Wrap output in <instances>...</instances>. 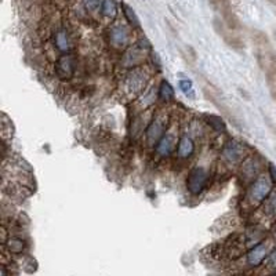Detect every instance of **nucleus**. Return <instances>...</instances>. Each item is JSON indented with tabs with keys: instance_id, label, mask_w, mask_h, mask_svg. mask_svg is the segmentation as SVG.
<instances>
[{
	"instance_id": "nucleus-3",
	"label": "nucleus",
	"mask_w": 276,
	"mask_h": 276,
	"mask_svg": "<svg viewBox=\"0 0 276 276\" xmlns=\"http://www.w3.org/2000/svg\"><path fill=\"white\" fill-rule=\"evenodd\" d=\"M272 190V181L265 176H258L248 186L246 192V202L250 206H258L266 199Z\"/></svg>"
},
{
	"instance_id": "nucleus-23",
	"label": "nucleus",
	"mask_w": 276,
	"mask_h": 276,
	"mask_svg": "<svg viewBox=\"0 0 276 276\" xmlns=\"http://www.w3.org/2000/svg\"><path fill=\"white\" fill-rule=\"evenodd\" d=\"M101 2L102 0H83V6L88 12H94L101 7Z\"/></svg>"
},
{
	"instance_id": "nucleus-14",
	"label": "nucleus",
	"mask_w": 276,
	"mask_h": 276,
	"mask_svg": "<svg viewBox=\"0 0 276 276\" xmlns=\"http://www.w3.org/2000/svg\"><path fill=\"white\" fill-rule=\"evenodd\" d=\"M266 238V230L260 226V225H253L246 230L244 236H243V246L244 248H253L256 244H258L260 242H262Z\"/></svg>"
},
{
	"instance_id": "nucleus-12",
	"label": "nucleus",
	"mask_w": 276,
	"mask_h": 276,
	"mask_svg": "<svg viewBox=\"0 0 276 276\" xmlns=\"http://www.w3.org/2000/svg\"><path fill=\"white\" fill-rule=\"evenodd\" d=\"M270 244L268 240L260 242L258 244H256L253 248H250V250L248 252V256H246V261H248V266H258L262 261H264L268 254H270Z\"/></svg>"
},
{
	"instance_id": "nucleus-16",
	"label": "nucleus",
	"mask_w": 276,
	"mask_h": 276,
	"mask_svg": "<svg viewBox=\"0 0 276 276\" xmlns=\"http://www.w3.org/2000/svg\"><path fill=\"white\" fill-rule=\"evenodd\" d=\"M4 248L10 254L20 256L25 252L26 248V242L20 236H8L4 242Z\"/></svg>"
},
{
	"instance_id": "nucleus-13",
	"label": "nucleus",
	"mask_w": 276,
	"mask_h": 276,
	"mask_svg": "<svg viewBox=\"0 0 276 276\" xmlns=\"http://www.w3.org/2000/svg\"><path fill=\"white\" fill-rule=\"evenodd\" d=\"M54 46L61 54L72 52L74 46H75V42H74V36H72L69 29L62 26V28L56 30V34H54Z\"/></svg>"
},
{
	"instance_id": "nucleus-9",
	"label": "nucleus",
	"mask_w": 276,
	"mask_h": 276,
	"mask_svg": "<svg viewBox=\"0 0 276 276\" xmlns=\"http://www.w3.org/2000/svg\"><path fill=\"white\" fill-rule=\"evenodd\" d=\"M262 159L258 155L248 156L240 164V177L246 182H253L254 180L260 176V172H262Z\"/></svg>"
},
{
	"instance_id": "nucleus-25",
	"label": "nucleus",
	"mask_w": 276,
	"mask_h": 276,
	"mask_svg": "<svg viewBox=\"0 0 276 276\" xmlns=\"http://www.w3.org/2000/svg\"><path fill=\"white\" fill-rule=\"evenodd\" d=\"M268 172H270V181H272L274 184H276V164L270 163V166H268Z\"/></svg>"
},
{
	"instance_id": "nucleus-19",
	"label": "nucleus",
	"mask_w": 276,
	"mask_h": 276,
	"mask_svg": "<svg viewBox=\"0 0 276 276\" xmlns=\"http://www.w3.org/2000/svg\"><path fill=\"white\" fill-rule=\"evenodd\" d=\"M174 88L167 80H162L160 86H159V98H160L163 102H172L174 100Z\"/></svg>"
},
{
	"instance_id": "nucleus-4",
	"label": "nucleus",
	"mask_w": 276,
	"mask_h": 276,
	"mask_svg": "<svg viewBox=\"0 0 276 276\" xmlns=\"http://www.w3.org/2000/svg\"><path fill=\"white\" fill-rule=\"evenodd\" d=\"M170 120V116L166 110L158 112L145 128V140L150 146H155L156 142L162 138V136L167 132V124Z\"/></svg>"
},
{
	"instance_id": "nucleus-28",
	"label": "nucleus",
	"mask_w": 276,
	"mask_h": 276,
	"mask_svg": "<svg viewBox=\"0 0 276 276\" xmlns=\"http://www.w3.org/2000/svg\"><path fill=\"white\" fill-rule=\"evenodd\" d=\"M275 236H276V230H275Z\"/></svg>"
},
{
	"instance_id": "nucleus-8",
	"label": "nucleus",
	"mask_w": 276,
	"mask_h": 276,
	"mask_svg": "<svg viewBox=\"0 0 276 276\" xmlns=\"http://www.w3.org/2000/svg\"><path fill=\"white\" fill-rule=\"evenodd\" d=\"M248 156V148L242 142L230 140L221 150V158L226 164H239Z\"/></svg>"
},
{
	"instance_id": "nucleus-10",
	"label": "nucleus",
	"mask_w": 276,
	"mask_h": 276,
	"mask_svg": "<svg viewBox=\"0 0 276 276\" xmlns=\"http://www.w3.org/2000/svg\"><path fill=\"white\" fill-rule=\"evenodd\" d=\"M178 140H177L176 128L167 130V132H164L163 136H162L160 140L156 142V145H155L156 155L160 156V158H168V156L172 155L174 150H177Z\"/></svg>"
},
{
	"instance_id": "nucleus-22",
	"label": "nucleus",
	"mask_w": 276,
	"mask_h": 276,
	"mask_svg": "<svg viewBox=\"0 0 276 276\" xmlns=\"http://www.w3.org/2000/svg\"><path fill=\"white\" fill-rule=\"evenodd\" d=\"M178 87L181 92H184L186 97H190L192 100L195 98V92H194V83L190 79H182L178 82Z\"/></svg>"
},
{
	"instance_id": "nucleus-26",
	"label": "nucleus",
	"mask_w": 276,
	"mask_h": 276,
	"mask_svg": "<svg viewBox=\"0 0 276 276\" xmlns=\"http://www.w3.org/2000/svg\"><path fill=\"white\" fill-rule=\"evenodd\" d=\"M265 122H266V124L270 126V128L272 130V132H274V136L276 137V126L275 124H272V122H270V119H265Z\"/></svg>"
},
{
	"instance_id": "nucleus-2",
	"label": "nucleus",
	"mask_w": 276,
	"mask_h": 276,
	"mask_svg": "<svg viewBox=\"0 0 276 276\" xmlns=\"http://www.w3.org/2000/svg\"><path fill=\"white\" fill-rule=\"evenodd\" d=\"M150 52V43L146 39H141L137 43L127 48L123 57H122V65L124 68H136L141 66L148 57Z\"/></svg>"
},
{
	"instance_id": "nucleus-6",
	"label": "nucleus",
	"mask_w": 276,
	"mask_h": 276,
	"mask_svg": "<svg viewBox=\"0 0 276 276\" xmlns=\"http://www.w3.org/2000/svg\"><path fill=\"white\" fill-rule=\"evenodd\" d=\"M214 30L217 32L220 38L224 40V43L228 47H230L235 52H244V42L239 34H236V30H232L224 24V21H221L218 18H214L213 22Z\"/></svg>"
},
{
	"instance_id": "nucleus-17",
	"label": "nucleus",
	"mask_w": 276,
	"mask_h": 276,
	"mask_svg": "<svg viewBox=\"0 0 276 276\" xmlns=\"http://www.w3.org/2000/svg\"><path fill=\"white\" fill-rule=\"evenodd\" d=\"M262 212L268 217H272V218L276 217V190H270V195L262 202Z\"/></svg>"
},
{
	"instance_id": "nucleus-1",
	"label": "nucleus",
	"mask_w": 276,
	"mask_h": 276,
	"mask_svg": "<svg viewBox=\"0 0 276 276\" xmlns=\"http://www.w3.org/2000/svg\"><path fill=\"white\" fill-rule=\"evenodd\" d=\"M150 79V70L146 68H142V66L132 68V70H128L122 79V97L126 98L127 101H132L136 97H138L145 90Z\"/></svg>"
},
{
	"instance_id": "nucleus-20",
	"label": "nucleus",
	"mask_w": 276,
	"mask_h": 276,
	"mask_svg": "<svg viewBox=\"0 0 276 276\" xmlns=\"http://www.w3.org/2000/svg\"><path fill=\"white\" fill-rule=\"evenodd\" d=\"M122 10H123V14H124V17H126L127 22H128L130 26H132V28H140L141 26L140 18L136 14V12L132 10V7H130L126 3H122Z\"/></svg>"
},
{
	"instance_id": "nucleus-21",
	"label": "nucleus",
	"mask_w": 276,
	"mask_h": 276,
	"mask_svg": "<svg viewBox=\"0 0 276 276\" xmlns=\"http://www.w3.org/2000/svg\"><path fill=\"white\" fill-rule=\"evenodd\" d=\"M204 120H206V123L208 124V126L212 127L213 130H216V132H224L225 130H226V126H225V122L220 118V116H216V115H206L204 116Z\"/></svg>"
},
{
	"instance_id": "nucleus-7",
	"label": "nucleus",
	"mask_w": 276,
	"mask_h": 276,
	"mask_svg": "<svg viewBox=\"0 0 276 276\" xmlns=\"http://www.w3.org/2000/svg\"><path fill=\"white\" fill-rule=\"evenodd\" d=\"M208 178H210V174L207 172L206 167H194L188 174L186 188L192 195H200L202 192L206 190L207 184H208Z\"/></svg>"
},
{
	"instance_id": "nucleus-24",
	"label": "nucleus",
	"mask_w": 276,
	"mask_h": 276,
	"mask_svg": "<svg viewBox=\"0 0 276 276\" xmlns=\"http://www.w3.org/2000/svg\"><path fill=\"white\" fill-rule=\"evenodd\" d=\"M265 265H266V268H268L270 272H275L276 274V248H274L272 252H270L268 257H266V262H265Z\"/></svg>"
},
{
	"instance_id": "nucleus-11",
	"label": "nucleus",
	"mask_w": 276,
	"mask_h": 276,
	"mask_svg": "<svg viewBox=\"0 0 276 276\" xmlns=\"http://www.w3.org/2000/svg\"><path fill=\"white\" fill-rule=\"evenodd\" d=\"M108 40L114 48H118V50L126 48L130 43V29L120 24L114 25L108 30Z\"/></svg>"
},
{
	"instance_id": "nucleus-5",
	"label": "nucleus",
	"mask_w": 276,
	"mask_h": 276,
	"mask_svg": "<svg viewBox=\"0 0 276 276\" xmlns=\"http://www.w3.org/2000/svg\"><path fill=\"white\" fill-rule=\"evenodd\" d=\"M78 69V58L72 52H65L60 56L54 65V74L60 80H70Z\"/></svg>"
},
{
	"instance_id": "nucleus-27",
	"label": "nucleus",
	"mask_w": 276,
	"mask_h": 276,
	"mask_svg": "<svg viewBox=\"0 0 276 276\" xmlns=\"http://www.w3.org/2000/svg\"><path fill=\"white\" fill-rule=\"evenodd\" d=\"M268 3H270V4H274V6H276V0H266Z\"/></svg>"
},
{
	"instance_id": "nucleus-18",
	"label": "nucleus",
	"mask_w": 276,
	"mask_h": 276,
	"mask_svg": "<svg viewBox=\"0 0 276 276\" xmlns=\"http://www.w3.org/2000/svg\"><path fill=\"white\" fill-rule=\"evenodd\" d=\"M100 10H101L102 17L108 18V20H115L118 16V4L115 0H102Z\"/></svg>"
},
{
	"instance_id": "nucleus-15",
	"label": "nucleus",
	"mask_w": 276,
	"mask_h": 276,
	"mask_svg": "<svg viewBox=\"0 0 276 276\" xmlns=\"http://www.w3.org/2000/svg\"><path fill=\"white\" fill-rule=\"evenodd\" d=\"M195 150L196 145L192 137H190L188 134L180 137L178 145H177V156L180 159H190V156L195 154Z\"/></svg>"
}]
</instances>
